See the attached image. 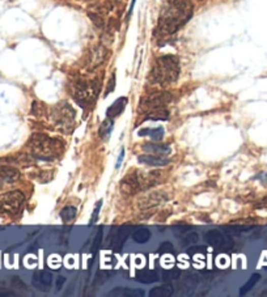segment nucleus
Listing matches in <instances>:
<instances>
[{
  "mask_svg": "<svg viewBox=\"0 0 267 297\" xmlns=\"http://www.w3.org/2000/svg\"><path fill=\"white\" fill-rule=\"evenodd\" d=\"M193 16L190 0H163L159 16V32L173 34L181 29Z\"/></svg>",
  "mask_w": 267,
  "mask_h": 297,
  "instance_id": "obj_1",
  "label": "nucleus"
},
{
  "mask_svg": "<svg viewBox=\"0 0 267 297\" xmlns=\"http://www.w3.org/2000/svg\"><path fill=\"white\" fill-rule=\"evenodd\" d=\"M163 180L164 173L160 170L145 173V174L139 170H130L121 181V191L126 195H135L139 191L156 186Z\"/></svg>",
  "mask_w": 267,
  "mask_h": 297,
  "instance_id": "obj_2",
  "label": "nucleus"
},
{
  "mask_svg": "<svg viewBox=\"0 0 267 297\" xmlns=\"http://www.w3.org/2000/svg\"><path fill=\"white\" fill-rule=\"evenodd\" d=\"M180 76V61L174 55H163L155 62L150 72V81L159 85H169Z\"/></svg>",
  "mask_w": 267,
  "mask_h": 297,
  "instance_id": "obj_3",
  "label": "nucleus"
},
{
  "mask_svg": "<svg viewBox=\"0 0 267 297\" xmlns=\"http://www.w3.org/2000/svg\"><path fill=\"white\" fill-rule=\"evenodd\" d=\"M29 148H31L33 156L40 160H52L58 157L63 151V141L59 139L50 138L45 134H34L29 140Z\"/></svg>",
  "mask_w": 267,
  "mask_h": 297,
  "instance_id": "obj_4",
  "label": "nucleus"
},
{
  "mask_svg": "<svg viewBox=\"0 0 267 297\" xmlns=\"http://www.w3.org/2000/svg\"><path fill=\"white\" fill-rule=\"evenodd\" d=\"M100 92V84L97 80H92V81H79L74 85L72 89V95H74L75 100L83 106H88L95 102Z\"/></svg>",
  "mask_w": 267,
  "mask_h": 297,
  "instance_id": "obj_5",
  "label": "nucleus"
},
{
  "mask_svg": "<svg viewBox=\"0 0 267 297\" xmlns=\"http://www.w3.org/2000/svg\"><path fill=\"white\" fill-rule=\"evenodd\" d=\"M50 118H51L52 125L56 126L59 130L68 131L74 126L75 110L67 102H61V104L52 107Z\"/></svg>",
  "mask_w": 267,
  "mask_h": 297,
  "instance_id": "obj_6",
  "label": "nucleus"
},
{
  "mask_svg": "<svg viewBox=\"0 0 267 297\" xmlns=\"http://www.w3.org/2000/svg\"><path fill=\"white\" fill-rule=\"evenodd\" d=\"M25 196L21 191H10L0 195V214L15 215L21 210Z\"/></svg>",
  "mask_w": 267,
  "mask_h": 297,
  "instance_id": "obj_7",
  "label": "nucleus"
},
{
  "mask_svg": "<svg viewBox=\"0 0 267 297\" xmlns=\"http://www.w3.org/2000/svg\"><path fill=\"white\" fill-rule=\"evenodd\" d=\"M172 101V95L169 92H156L151 93L140 102V109H144L147 113L159 109H165L166 105Z\"/></svg>",
  "mask_w": 267,
  "mask_h": 297,
  "instance_id": "obj_8",
  "label": "nucleus"
},
{
  "mask_svg": "<svg viewBox=\"0 0 267 297\" xmlns=\"http://www.w3.org/2000/svg\"><path fill=\"white\" fill-rule=\"evenodd\" d=\"M166 200H168L166 193H164V191H152V193L139 198L138 207L140 210L155 209V207H159L160 204H163Z\"/></svg>",
  "mask_w": 267,
  "mask_h": 297,
  "instance_id": "obj_9",
  "label": "nucleus"
},
{
  "mask_svg": "<svg viewBox=\"0 0 267 297\" xmlns=\"http://www.w3.org/2000/svg\"><path fill=\"white\" fill-rule=\"evenodd\" d=\"M206 240L210 245L216 249H221V250H229L233 246V241L229 237L225 236V234H223L220 230L212 229L210 232H207Z\"/></svg>",
  "mask_w": 267,
  "mask_h": 297,
  "instance_id": "obj_10",
  "label": "nucleus"
},
{
  "mask_svg": "<svg viewBox=\"0 0 267 297\" xmlns=\"http://www.w3.org/2000/svg\"><path fill=\"white\" fill-rule=\"evenodd\" d=\"M20 180V172L12 166H0V189Z\"/></svg>",
  "mask_w": 267,
  "mask_h": 297,
  "instance_id": "obj_11",
  "label": "nucleus"
},
{
  "mask_svg": "<svg viewBox=\"0 0 267 297\" xmlns=\"http://www.w3.org/2000/svg\"><path fill=\"white\" fill-rule=\"evenodd\" d=\"M139 163L148 166H165L169 164V160L160 155H140L138 157Z\"/></svg>",
  "mask_w": 267,
  "mask_h": 297,
  "instance_id": "obj_12",
  "label": "nucleus"
},
{
  "mask_svg": "<svg viewBox=\"0 0 267 297\" xmlns=\"http://www.w3.org/2000/svg\"><path fill=\"white\" fill-rule=\"evenodd\" d=\"M129 234V229L127 228H118L113 232V236L110 240V246L114 250H120L122 245L126 241V237Z\"/></svg>",
  "mask_w": 267,
  "mask_h": 297,
  "instance_id": "obj_13",
  "label": "nucleus"
},
{
  "mask_svg": "<svg viewBox=\"0 0 267 297\" xmlns=\"http://www.w3.org/2000/svg\"><path fill=\"white\" fill-rule=\"evenodd\" d=\"M52 283V276L50 273L46 271H37V273L33 275V284L37 288L41 289H46L51 285Z\"/></svg>",
  "mask_w": 267,
  "mask_h": 297,
  "instance_id": "obj_14",
  "label": "nucleus"
},
{
  "mask_svg": "<svg viewBox=\"0 0 267 297\" xmlns=\"http://www.w3.org/2000/svg\"><path fill=\"white\" fill-rule=\"evenodd\" d=\"M126 105H127V98L126 97L118 98L117 101L114 102V104L111 105L110 107H109L108 111H106V114H108L109 118L114 120V118H117L118 115H121V114L123 113V110H125Z\"/></svg>",
  "mask_w": 267,
  "mask_h": 297,
  "instance_id": "obj_15",
  "label": "nucleus"
},
{
  "mask_svg": "<svg viewBox=\"0 0 267 297\" xmlns=\"http://www.w3.org/2000/svg\"><path fill=\"white\" fill-rule=\"evenodd\" d=\"M143 150L151 152L155 155H169L170 154V147L168 144H160V143H147L143 145Z\"/></svg>",
  "mask_w": 267,
  "mask_h": 297,
  "instance_id": "obj_16",
  "label": "nucleus"
},
{
  "mask_svg": "<svg viewBox=\"0 0 267 297\" xmlns=\"http://www.w3.org/2000/svg\"><path fill=\"white\" fill-rule=\"evenodd\" d=\"M139 136H150L154 140H160L164 136L163 127H156V129H141L139 131Z\"/></svg>",
  "mask_w": 267,
  "mask_h": 297,
  "instance_id": "obj_17",
  "label": "nucleus"
},
{
  "mask_svg": "<svg viewBox=\"0 0 267 297\" xmlns=\"http://www.w3.org/2000/svg\"><path fill=\"white\" fill-rule=\"evenodd\" d=\"M173 293V288L172 285L165 284V285H160V287L154 288L152 291H151L150 296L152 297H168Z\"/></svg>",
  "mask_w": 267,
  "mask_h": 297,
  "instance_id": "obj_18",
  "label": "nucleus"
},
{
  "mask_svg": "<svg viewBox=\"0 0 267 297\" xmlns=\"http://www.w3.org/2000/svg\"><path fill=\"white\" fill-rule=\"evenodd\" d=\"M76 214H77L76 207H74V205H66V207H63V210L61 211V218L65 223H70L71 220H74V219L76 218Z\"/></svg>",
  "mask_w": 267,
  "mask_h": 297,
  "instance_id": "obj_19",
  "label": "nucleus"
},
{
  "mask_svg": "<svg viewBox=\"0 0 267 297\" xmlns=\"http://www.w3.org/2000/svg\"><path fill=\"white\" fill-rule=\"evenodd\" d=\"M150 237L151 233L147 228H139V229H136L135 232L132 233V240L138 242V244H144V242L150 240Z\"/></svg>",
  "mask_w": 267,
  "mask_h": 297,
  "instance_id": "obj_20",
  "label": "nucleus"
},
{
  "mask_svg": "<svg viewBox=\"0 0 267 297\" xmlns=\"http://www.w3.org/2000/svg\"><path fill=\"white\" fill-rule=\"evenodd\" d=\"M111 130H113V120L108 116V118L102 122L101 127H100V131H99L100 136H101L102 139H106L109 135H110Z\"/></svg>",
  "mask_w": 267,
  "mask_h": 297,
  "instance_id": "obj_21",
  "label": "nucleus"
},
{
  "mask_svg": "<svg viewBox=\"0 0 267 297\" xmlns=\"http://www.w3.org/2000/svg\"><path fill=\"white\" fill-rule=\"evenodd\" d=\"M148 115L145 116V120H155V121H164L168 118V110H165V109H159V110H154V111H150V113H147Z\"/></svg>",
  "mask_w": 267,
  "mask_h": 297,
  "instance_id": "obj_22",
  "label": "nucleus"
},
{
  "mask_svg": "<svg viewBox=\"0 0 267 297\" xmlns=\"http://www.w3.org/2000/svg\"><path fill=\"white\" fill-rule=\"evenodd\" d=\"M104 58H105V49L104 47H97V49L93 50V61H91L93 63V67H96V66L101 65L102 62H104Z\"/></svg>",
  "mask_w": 267,
  "mask_h": 297,
  "instance_id": "obj_23",
  "label": "nucleus"
},
{
  "mask_svg": "<svg viewBox=\"0 0 267 297\" xmlns=\"http://www.w3.org/2000/svg\"><path fill=\"white\" fill-rule=\"evenodd\" d=\"M259 279H261V275H259V274H254L252 278L249 279V282H246V284L241 287V289H240V293L245 294L246 292L250 291V289H252V288L254 287L255 284H257V282L259 280Z\"/></svg>",
  "mask_w": 267,
  "mask_h": 297,
  "instance_id": "obj_24",
  "label": "nucleus"
},
{
  "mask_svg": "<svg viewBox=\"0 0 267 297\" xmlns=\"http://www.w3.org/2000/svg\"><path fill=\"white\" fill-rule=\"evenodd\" d=\"M138 279L143 283H152L157 280V275L154 271H144V273H140L138 275Z\"/></svg>",
  "mask_w": 267,
  "mask_h": 297,
  "instance_id": "obj_25",
  "label": "nucleus"
},
{
  "mask_svg": "<svg viewBox=\"0 0 267 297\" xmlns=\"http://www.w3.org/2000/svg\"><path fill=\"white\" fill-rule=\"evenodd\" d=\"M122 292H113L111 294H122V296H130V297H136V296H144V292H141L140 289H130V288H123L121 289Z\"/></svg>",
  "mask_w": 267,
  "mask_h": 297,
  "instance_id": "obj_26",
  "label": "nucleus"
},
{
  "mask_svg": "<svg viewBox=\"0 0 267 297\" xmlns=\"http://www.w3.org/2000/svg\"><path fill=\"white\" fill-rule=\"evenodd\" d=\"M180 276V270H168L164 273V279L165 280H173V279Z\"/></svg>",
  "mask_w": 267,
  "mask_h": 297,
  "instance_id": "obj_27",
  "label": "nucleus"
},
{
  "mask_svg": "<svg viewBox=\"0 0 267 297\" xmlns=\"http://www.w3.org/2000/svg\"><path fill=\"white\" fill-rule=\"evenodd\" d=\"M101 204H102V200H99V203L96 204V209L92 214V219H91V224H95L96 221H97V219H99V214H100V210H101Z\"/></svg>",
  "mask_w": 267,
  "mask_h": 297,
  "instance_id": "obj_28",
  "label": "nucleus"
},
{
  "mask_svg": "<svg viewBox=\"0 0 267 297\" xmlns=\"http://www.w3.org/2000/svg\"><path fill=\"white\" fill-rule=\"evenodd\" d=\"M111 88L114 89V76H111V79H110V83H109V88L106 89V95H109V93L111 92Z\"/></svg>",
  "mask_w": 267,
  "mask_h": 297,
  "instance_id": "obj_29",
  "label": "nucleus"
},
{
  "mask_svg": "<svg viewBox=\"0 0 267 297\" xmlns=\"http://www.w3.org/2000/svg\"><path fill=\"white\" fill-rule=\"evenodd\" d=\"M123 157H125V151L122 150V151H121L120 159H118V161H117V165H115V166H117V168H120V166H121V163H122V159H123Z\"/></svg>",
  "mask_w": 267,
  "mask_h": 297,
  "instance_id": "obj_30",
  "label": "nucleus"
},
{
  "mask_svg": "<svg viewBox=\"0 0 267 297\" xmlns=\"http://www.w3.org/2000/svg\"><path fill=\"white\" fill-rule=\"evenodd\" d=\"M8 294L11 293H3V292H0V296H8Z\"/></svg>",
  "mask_w": 267,
  "mask_h": 297,
  "instance_id": "obj_31",
  "label": "nucleus"
}]
</instances>
